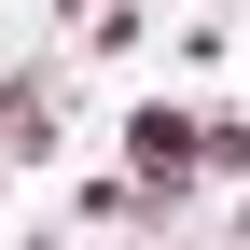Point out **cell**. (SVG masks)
<instances>
[{
  "mask_svg": "<svg viewBox=\"0 0 250 250\" xmlns=\"http://www.w3.org/2000/svg\"><path fill=\"white\" fill-rule=\"evenodd\" d=\"M70 125H83V83H70V56H0V181L56 167V153H70Z\"/></svg>",
  "mask_w": 250,
  "mask_h": 250,
  "instance_id": "obj_1",
  "label": "cell"
},
{
  "mask_svg": "<svg viewBox=\"0 0 250 250\" xmlns=\"http://www.w3.org/2000/svg\"><path fill=\"white\" fill-rule=\"evenodd\" d=\"M70 223H98V236H139V250H167V236H195L208 223V181H167V167H98L70 195Z\"/></svg>",
  "mask_w": 250,
  "mask_h": 250,
  "instance_id": "obj_2",
  "label": "cell"
},
{
  "mask_svg": "<svg viewBox=\"0 0 250 250\" xmlns=\"http://www.w3.org/2000/svg\"><path fill=\"white\" fill-rule=\"evenodd\" d=\"M125 167H167V181H208V167H195V111H181V98H125Z\"/></svg>",
  "mask_w": 250,
  "mask_h": 250,
  "instance_id": "obj_3",
  "label": "cell"
},
{
  "mask_svg": "<svg viewBox=\"0 0 250 250\" xmlns=\"http://www.w3.org/2000/svg\"><path fill=\"white\" fill-rule=\"evenodd\" d=\"M195 167H208V195H236L250 181V111H195Z\"/></svg>",
  "mask_w": 250,
  "mask_h": 250,
  "instance_id": "obj_4",
  "label": "cell"
},
{
  "mask_svg": "<svg viewBox=\"0 0 250 250\" xmlns=\"http://www.w3.org/2000/svg\"><path fill=\"white\" fill-rule=\"evenodd\" d=\"M208 223H223V236H236V250H250V181H236V195H223V208H208Z\"/></svg>",
  "mask_w": 250,
  "mask_h": 250,
  "instance_id": "obj_5",
  "label": "cell"
},
{
  "mask_svg": "<svg viewBox=\"0 0 250 250\" xmlns=\"http://www.w3.org/2000/svg\"><path fill=\"white\" fill-rule=\"evenodd\" d=\"M14 250H70V236H42V223H28V236H14Z\"/></svg>",
  "mask_w": 250,
  "mask_h": 250,
  "instance_id": "obj_6",
  "label": "cell"
},
{
  "mask_svg": "<svg viewBox=\"0 0 250 250\" xmlns=\"http://www.w3.org/2000/svg\"><path fill=\"white\" fill-rule=\"evenodd\" d=\"M223 250H236V236H223Z\"/></svg>",
  "mask_w": 250,
  "mask_h": 250,
  "instance_id": "obj_7",
  "label": "cell"
}]
</instances>
